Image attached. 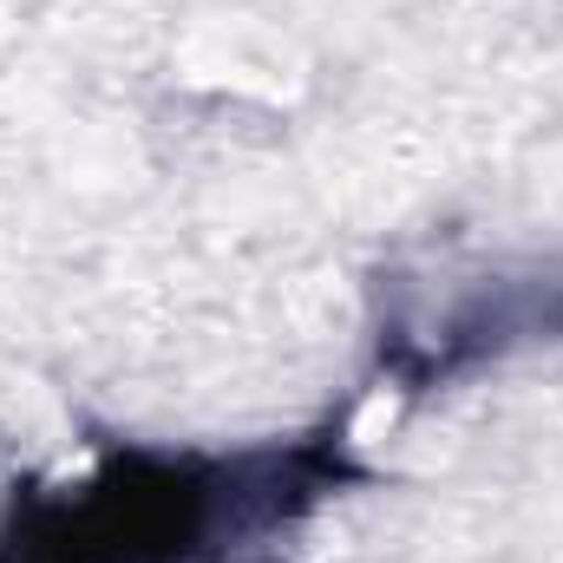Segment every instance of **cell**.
Segmentation results:
<instances>
[{
  "mask_svg": "<svg viewBox=\"0 0 563 563\" xmlns=\"http://www.w3.org/2000/svg\"><path fill=\"white\" fill-rule=\"evenodd\" d=\"M341 478V452L295 445L236 465L119 459L46 492L0 531V563H230L269 544Z\"/></svg>",
  "mask_w": 563,
  "mask_h": 563,
  "instance_id": "1",
  "label": "cell"
}]
</instances>
